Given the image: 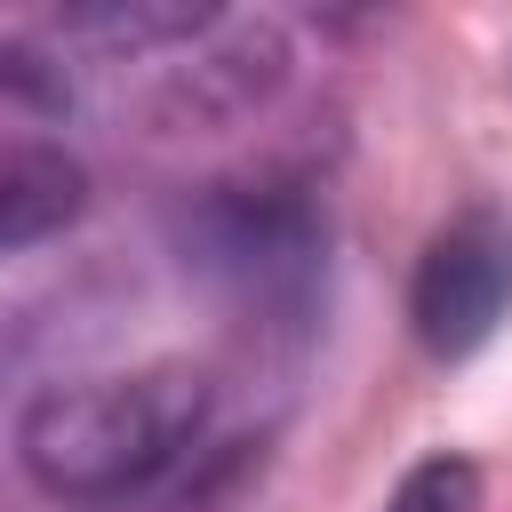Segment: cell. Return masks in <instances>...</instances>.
Wrapping results in <instances>:
<instances>
[{
	"mask_svg": "<svg viewBox=\"0 0 512 512\" xmlns=\"http://www.w3.org/2000/svg\"><path fill=\"white\" fill-rule=\"evenodd\" d=\"M216 416L200 360H136L40 384L16 416V464L56 504H128L168 480Z\"/></svg>",
	"mask_w": 512,
	"mask_h": 512,
	"instance_id": "obj_1",
	"label": "cell"
},
{
	"mask_svg": "<svg viewBox=\"0 0 512 512\" xmlns=\"http://www.w3.org/2000/svg\"><path fill=\"white\" fill-rule=\"evenodd\" d=\"M320 208L272 184H224L184 208V264L256 320H304L320 296Z\"/></svg>",
	"mask_w": 512,
	"mask_h": 512,
	"instance_id": "obj_2",
	"label": "cell"
},
{
	"mask_svg": "<svg viewBox=\"0 0 512 512\" xmlns=\"http://www.w3.org/2000/svg\"><path fill=\"white\" fill-rule=\"evenodd\" d=\"M512 320V216L504 208H456L416 272H408V328L424 360H472Z\"/></svg>",
	"mask_w": 512,
	"mask_h": 512,
	"instance_id": "obj_3",
	"label": "cell"
},
{
	"mask_svg": "<svg viewBox=\"0 0 512 512\" xmlns=\"http://www.w3.org/2000/svg\"><path fill=\"white\" fill-rule=\"evenodd\" d=\"M280 80H288V40H280V24H216V48H200L192 64L168 72L160 120H176V128L240 120V112H256Z\"/></svg>",
	"mask_w": 512,
	"mask_h": 512,
	"instance_id": "obj_4",
	"label": "cell"
},
{
	"mask_svg": "<svg viewBox=\"0 0 512 512\" xmlns=\"http://www.w3.org/2000/svg\"><path fill=\"white\" fill-rule=\"evenodd\" d=\"M88 208V160L56 136H0V256L72 232Z\"/></svg>",
	"mask_w": 512,
	"mask_h": 512,
	"instance_id": "obj_5",
	"label": "cell"
},
{
	"mask_svg": "<svg viewBox=\"0 0 512 512\" xmlns=\"http://www.w3.org/2000/svg\"><path fill=\"white\" fill-rule=\"evenodd\" d=\"M384 512H480V464L456 448H432L392 480Z\"/></svg>",
	"mask_w": 512,
	"mask_h": 512,
	"instance_id": "obj_6",
	"label": "cell"
},
{
	"mask_svg": "<svg viewBox=\"0 0 512 512\" xmlns=\"http://www.w3.org/2000/svg\"><path fill=\"white\" fill-rule=\"evenodd\" d=\"M0 88H16V96H56V88H48V64H40L24 40H8V32H0Z\"/></svg>",
	"mask_w": 512,
	"mask_h": 512,
	"instance_id": "obj_7",
	"label": "cell"
}]
</instances>
